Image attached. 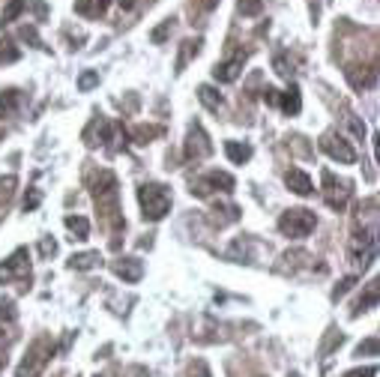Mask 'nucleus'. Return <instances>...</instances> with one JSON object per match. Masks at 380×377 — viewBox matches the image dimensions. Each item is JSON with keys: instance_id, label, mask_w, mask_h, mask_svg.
Here are the masks:
<instances>
[{"instance_id": "obj_35", "label": "nucleus", "mask_w": 380, "mask_h": 377, "mask_svg": "<svg viewBox=\"0 0 380 377\" xmlns=\"http://www.w3.org/2000/svg\"><path fill=\"white\" fill-rule=\"evenodd\" d=\"M40 201H42V192L40 188H30L28 198H24V213H33L36 207H40Z\"/></svg>"}, {"instance_id": "obj_6", "label": "nucleus", "mask_w": 380, "mask_h": 377, "mask_svg": "<svg viewBox=\"0 0 380 377\" xmlns=\"http://www.w3.org/2000/svg\"><path fill=\"white\" fill-rule=\"evenodd\" d=\"M323 201L326 207H333L336 213H341L348 207V201L353 198V183L350 180H338L333 171H323Z\"/></svg>"}, {"instance_id": "obj_7", "label": "nucleus", "mask_w": 380, "mask_h": 377, "mask_svg": "<svg viewBox=\"0 0 380 377\" xmlns=\"http://www.w3.org/2000/svg\"><path fill=\"white\" fill-rule=\"evenodd\" d=\"M321 150H323L326 156H333L336 162H341V165H353V162H357V150H353V147L345 141V135H338L336 129L323 132Z\"/></svg>"}, {"instance_id": "obj_48", "label": "nucleus", "mask_w": 380, "mask_h": 377, "mask_svg": "<svg viewBox=\"0 0 380 377\" xmlns=\"http://www.w3.org/2000/svg\"><path fill=\"white\" fill-rule=\"evenodd\" d=\"M290 377H299V374H290Z\"/></svg>"}, {"instance_id": "obj_31", "label": "nucleus", "mask_w": 380, "mask_h": 377, "mask_svg": "<svg viewBox=\"0 0 380 377\" xmlns=\"http://www.w3.org/2000/svg\"><path fill=\"white\" fill-rule=\"evenodd\" d=\"M273 66H275V72L282 75V78H290V75H294V63L287 60V54H275Z\"/></svg>"}, {"instance_id": "obj_29", "label": "nucleus", "mask_w": 380, "mask_h": 377, "mask_svg": "<svg viewBox=\"0 0 380 377\" xmlns=\"http://www.w3.org/2000/svg\"><path fill=\"white\" fill-rule=\"evenodd\" d=\"M237 9L243 12V16H261V9H263V0H237Z\"/></svg>"}, {"instance_id": "obj_46", "label": "nucleus", "mask_w": 380, "mask_h": 377, "mask_svg": "<svg viewBox=\"0 0 380 377\" xmlns=\"http://www.w3.org/2000/svg\"><path fill=\"white\" fill-rule=\"evenodd\" d=\"M135 4H138V0H120V6H123V9H135Z\"/></svg>"}, {"instance_id": "obj_9", "label": "nucleus", "mask_w": 380, "mask_h": 377, "mask_svg": "<svg viewBox=\"0 0 380 377\" xmlns=\"http://www.w3.org/2000/svg\"><path fill=\"white\" fill-rule=\"evenodd\" d=\"M374 258V231H362V234H353L350 240V261L357 263L360 270H365Z\"/></svg>"}, {"instance_id": "obj_38", "label": "nucleus", "mask_w": 380, "mask_h": 377, "mask_svg": "<svg viewBox=\"0 0 380 377\" xmlns=\"http://www.w3.org/2000/svg\"><path fill=\"white\" fill-rule=\"evenodd\" d=\"M341 342H345V335H341V333H333V335H329V338H326V345L321 347V354L326 357V354H329V350H333V347H338Z\"/></svg>"}, {"instance_id": "obj_33", "label": "nucleus", "mask_w": 380, "mask_h": 377, "mask_svg": "<svg viewBox=\"0 0 380 377\" xmlns=\"http://www.w3.org/2000/svg\"><path fill=\"white\" fill-rule=\"evenodd\" d=\"M0 318H4L6 323H12L18 318L16 314V306H12V299H6V297H0Z\"/></svg>"}, {"instance_id": "obj_25", "label": "nucleus", "mask_w": 380, "mask_h": 377, "mask_svg": "<svg viewBox=\"0 0 380 377\" xmlns=\"http://www.w3.org/2000/svg\"><path fill=\"white\" fill-rule=\"evenodd\" d=\"M16 188H18V177H12V174H6V177H0V210H4L12 195H16Z\"/></svg>"}, {"instance_id": "obj_21", "label": "nucleus", "mask_w": 380, "mask_h": 377, "mask_svg": "<svg viewBox=\"0 0 380 377\" xmlns=\"http://www.w3.org/2000/svg\"><path fill=\"white\" fill-rule=\"evenodd\" d=\"M251 246H255V240H251V237H243V240H237L231 249H227V258H237V261L251 263V261H255V258H251Z\"/></svg>"}, {"instance_id": "obj_4", "label": "nucleus", "mask_w": 380, "mask_h": 377, "mask_svg": "<svg viewBox=\"0 0 380 377\" xmlns=\"http://www.w3.org/2000/svg\"><path fill=\"white\" fill-rule=\"evenodd\" d=\"M0 282L4 285L18 282L21 291H28L30 287V255H28V249H16L4 263H0Z\"/></svg>"}, {"instance_id": "obj_22", "label": "nucleus", "mask_w": 380, "mask_h": 377, "mask_svg": "<svg viewBox=\"0 0 380 377\" xmlns=\"http://www.w3.org/2000/svg\"><path fill=\"white\" fill-rule=\"evenodd\" d=\"M198 52H201V40H186L180 45V57H177V72H183L189 66V60L198 57Z\"/></svg>"}, {"instance_id": "obj_37", "label": "nucleus", "mask_w": 380, "mask_h": 377, "mask_svg": "<svg viewBox=\"0 0 380 377\" xmlns=\"http://www.w3.org/2000/svg\"><path fill=\"white\" fill-rule=\"evenodd\" d=\"M348 126L353 129V135H357V138H365V123L357 114H348Z\"/></svg>"}, {"instance_id": "obj_34", "label": "nucleus", "mask_w": 380, "mask_h": 377, "mask_svg": "<svg viewBox=\"0 0 380 377\" xmlns=\"http://www.w3.org/2000/svg\"><path fill=\"white\" fill-rule=\"evenodd\" d=\"M353 285H357V275H348V279H341V282L336 285V291H333V299H341Z\"/></svg>"}, {"instance_id": "obj_23", "label": "nucleus", "mask_w": 380, "mask_h": 377, "mask_svg": "<svg viewBox=\"0 0 380 377\" xmlns=\"http://www.w3.org/2000/svg\"><path fill=\"white\" fill-rule=\"evenodd\" d=\"M225 153H227V159H231V162L243 165V162L251 159V147H249V144H239V141H227V144H225Z\"/></svg>"}, {"instance_id": "obj_3", "label": "nucleus", "mask_w": 380, "mask_h": 377, "mask_svg": "<svg viewBox=\"0 0 380 377\" xmlns=\"http://www.w3.org/2000/svg\"><path fill=\"white\" fill-rule=\"evenodd\" d=\"M138 201H141L147 222H159L168 216V210H171V192L162 183H144L138 188Z\"/></svg>"}, {"instance_id": "obj_43", "label": "nucleus", "mask_w": 380, "mask_h": 377, "mask_svg": "<svg viewBox=\"0 0 380 377\" xmlns=\"http://www.w3.org/2000/svg\"><path fill=\"white\" fill-rule=\"evenodd\" d=\"M21 36H24V40H30L33 45H40V48H42V42H40V36H36V28H21Z\"/></svg>"}, {"instance_id": "obj_40", "label": "nucleus", "mask_w": 380, "mask_h": 377, "mask_svg": "<svg viewBox=\"0 0 380 377\" xmlns=\"http://www.w3.org/2000/svg\"><path fill=\"white\" fill-rule=\"evenodd\" d=\"M374 374H377L374 366H365V369H353V371H348L345 377H374Z\"/></svg>"}, {"instance_id": "obj_44", "label": "nucleus", "mask_w": 380, "mask_h": 377, "mask_svg": "<svg viewBox=\"0 0 380 377\" xmlns=\"http://www.w3.org/2000/svg\"><path fill=\"white\" fill-rule=\"evenodd\" d=\"M198 6L204 9V12H213V9L219 6V0H198Z\"/></svg>"}, {"instance_id": "obj_14", "label": "nucleus", "mask_w": 380, "mask_h": 377, "mask_svg": "<svg viewBox=\"0 0 380 377\" xmlns=\"http://www.w3.org/2000/svg\"><path fill=\"white\" fill-rule=\"evenodd\" d=\"M285 183H287V188L294 195H299V198H309L311 195V177L306 171H299V168H290L287 174H285Z\"/></svg>"}, {"instance_id": "obj_5", "label": "nucleus", "mask_w": 380, "mask_h": 377, "mask_svg": "<svg viewBox=\"0 0 380 377\" xmlns=\"http://www.w3.org/2000/svg\"><path fill=\"white\" fill-rule=\"evenodd\" d=\"M314 225H318V216H314L311 210H287L282 213V219H278V231H282L285 237H290V240H302V237H309L314 231Z\"/></svg>"}, {"instance_id": "obj_32", "label": "nucleus", "mask_w": 380, "mask_h": 377, "mask_svg": "<svg viewBox=\"0 0 380 377\" xmlns=\"http://www.w3.org/2000/svg\"><path fill=\"white\" fill-rule=\"evenodd\" d=\"M171 30H174V18H168V21H162V24H159V28L153 30V36H150V40H153L156 45H162L165 40H168V33H171Z\"/></svg>"}, {"instance_id": "obj_26", "label": "nucleus", "mask_w": 380, "mask_h": 377, "mask_svg": "<svg viewBox=\"0 0 380 377\" xmlns=\"http://www.w3.org/2000/svg\"><path fill=\"white\" fill-rule=\"evenodd\" d=\"M159 135H165L162 126H138V129L132 132L135 144H150V141H153V138H159Z\"/></svg>"}, {"instance_id": "obj_1", "label": "nucleus", "mask_w": 380, "mask_h": 377, "mask_svg": "<svg viewBox=\"0 0 380 377\" xmlns=\"http://www.w3.org/2000/svg\"><path fill=\"white\" fill-rule=\"evenodd\" d=\"M90 195L96 201V210L102 213V222L117 234L123 231V216H120V195H117V177L111 171H99L90 177Z\"/></svg>"}, {"instance_id": "obj_24", "label": "nucleus", "mask_w": 380, "mask_h": 377, "mask_svg": "<svg viewBox=\"0 0 380 377\" xmlns=\"http://www.w3.org/2000/svg\"><path fill=\"white\" fill-rule=\"evenodd\" d=\"M66 228L72 231V240H87L90 237V222L84 216H66Z\"/></svg>"}, {"instance_id": "obj_2", "label": "nucleus", "mask_w": 380, "mask_h": 377, "mask_svg": "<svg viewBox=\"0 0 380 377\" xmlns=\"http://www.w3.org/2000/svg\"><path fill=\"white\" fill-rule=\"evenodd\" d=\"M52 357H54V342L48 335H36L21 359V366L16 369V377H40L48 362H52Z\"/></svg>"}, {"instance_id": "obj_30", "label": "nucleus", "mask_w": 380, "mask_h": 377, "mask_svg": "<svg viewBox=\"0 0 380 377\" xmlns=\"http://www.w3.org/2000/svg\"><path fill=\"white\" fill-rule=\"evenodd\" d=\"M99 84V72H93V69H87V72H81L78 75V90L81 93H87V90H93V87Z\"/></svg>"}, {"instance_id": "obj_8", "label": "nucleus", "mask_w": 380, "mask_h": 377, "mask_svg": "<svg viewBox=\"0 0 380 377\" xmlns=\"http://www.w3.org/2000/svg\"><path fill=\"white\" fill-rule=\"evenodd\" d=\"M234 188V177L225 171H210L204 177H198L192 183V195L195 198H210L213 192H231Z\"/></svg>"}, {"instance_id": "obj_28", "label": "nucleus", "mask_w": 380, "mask_h": 377, "mask_svg": "<svg viewBox=\"0 0 380 377\" xmlns=\"http://www.w3.org/2000/svg\"><path fill=\"white\" fill-rule=\"evenodd\" d=\"M21 57V52L16 48L12 40H0V63H16Z\"/></svg>"}, {"instance_id": "obj_13", "label": "nucleus", "mask_w": 380, "mask_h": 377, "mask_svg": "<svg viewBox=\"0 0 380 377\" xmlns=\"http://www.w3.org/2000/svg\"><path fill=\"white\" fill-rule=\"evenodd\" d=\"M111 270L117 273L123 282L135 285V282H141V275H144V263L138 261V258H117V261L111 263Z\"/></svg>"}, {"instance_id": "obj_11", "label": "nucleus", "mask_w": 380, "mask_h": 377, "mask_svg": "<svg viewBox=\"0 0 380 377\" xmlns=\"http://www.w3.org/2000/svg\"><path fill=\"white\" fill-rule=\"evenodd\" d=\"M345 78L350 81L353 90H372V87L377 84V69H374V63L372 66H348L345 69Z\"/></svg>"}, {"instance_id": "obj_45", "label": "nucleus", "mask_w": 380, "mask_h": 377, "mask_svg": "<svg viewBox=\"0 0 380 377\" xmlns=\"http://www.w3.org/2000/svg\"><path fill=\"white\" fill-rule=\"evenodd\" d=\"M33 12H36L40 18H45V16H48V6H45V4H33Z\"/></svg>"}, {"instance_id": "obj_18", "label": "nucleus", "mask_w": 380, "mask_h": 377, "mask_svg": "<svg viewBox=\"0 0 380 377\" xmlns=\"http://www.w3.org/2000/svg\"><path fill=\"white\" fill-rule=\"evenodd\" d=\"M198 99H201V105H204L207 111H216V114L225 108L222 93H219V90H213L210 84H201V87H198Z\"/></svg>"}, {"instance_id": "obj_39", "label": "nucleus", "mask_w": 380, "mask_h": 377, "mask_svg": "<svg viewBox=\"0 0 380 377\" xmlns=\"http://www.w3.org/2000/svg\"><path fill=\"white\" fill-rule=\"evenodd\" d=\"M40 251H42V258H52L54 251H57V243H54V240H48V237H45V240L40 243Z\"/></svg>"}, {"instance_id": "obj_41", "label": "nucleus", "mask_w": 380, "mask_h": 377, "mask_svg": "<svg viewBox=\"0 0 380 377\" xmlns=\"http://www.w3.org/2000/svg\"><path fill=\"white\" fill-rule=\"evenodd\" d=\"M189 377H213L210 374V369H207V362H195V366H192V374H189Z\"/></svg>"}, {"instance_id": "obj_47", "label": "nucleus", "mask_w": 380, "mask_h": 377, "mask_svg": "<svg viewBox=\"0 0 380 377\" xmlns=\"http://www.w3.org/2000/svg\"><path fill=\"white\" fill-rule=\"evenodd\" d=\"M4 362H6V357H0V369H4Z\"/></svg>"}, {"instance_id": "obj_17", "label": "nucleus", "mask_w": 380, "mask_h": 377, "mask_svg": "<svg viewBox=\"0 0 380 377\" xmlns=\"http://www.w3.org/2000/svg\"><path fill=\"white\" fill-rule=\"evenodd\" d=\"M18 108H21V90H16V87H6V90L0 93V120L12 117Z\"/></svg>"}, {"instance_id": "obj_10", "label": "nucleus", "mask_w": 380, "mask_h": 377, "mask_svg": "<svg viewBox=\"0 0 380 377\" xmlns=\"http://www.w3.org/2000/svg\"><path fill=\"white\" fill-rule=\"evenodd\" d=\"M213 153V144H210V138H207V132L201 129V126L195 123V126H189V135H186V159L189 162H198V159H207Z\"/></svg>"}, {"instance_id": "obj_27", "label": "nucleus", "mask_w": 380, "mask_h": 377, "mask_svg": "<svg viewBox=\"0 0 380 377\" xmlns=\"http://www.w3.org/2000/svg\"><path fill=\"white\" fill-rule=\"evenodd\" d=\"M28 9V0H9L6 9H4V16H0V24H9V21H16L21 12Z\"/></svg>"}, {"instance_id": "obj_19", "label": "nucleus", "mask_w": 380, "mask_h": 377, "mask_svg": "<svg viewBox=\"0 0 380 377\" xmlns=\"http://www.w3.org/2000/svg\"><path fill=\"white\" fill-rule=\"evenodd\" d=\"M108 9V0H75V12L84 18H99Z\"/></svg>"}, {"instance_id": "obj_36", "label": "nucleus", "mask_w": 380, "mask_h": 377, "mask_svg": "<svg viewBox=\"0 0 380 377\" xmlns=\"http://www.w3.org/2000/svg\"><path fill=\"white\" fill-rule=\"evenodd\" d=\"M362 354H369V357L377 354V335H369V338H365V342L357 347V357H362Z\"/></svg>"}, {"instance_id": "obj_12", "label": "nucleus", "mask_w": 380, "mask_h": 377, "mask_svg": "<svg viewBox=\"0 0 380 377\" xmlns=\"http://www.w3.org/2000/svg\"><path fill=\"white\" fill-rule=\"evenodd\" d=\"M243 63H246V52H239L234 57H227L225 63H216V69H213V78L227 84V81H237V75L243 72Z\"/></svg>"}, {"instance_id": "obj_15", "label": "nucleus", "mask_w": 380, "mask_h": 377, "mask_svg": "<svg viewBox=\"0 0 380 377\" xmlns=\"http://www.w3.org/2000/svg\"><path fill=\"white\" fill-rule=\"evenodd\" d=\"M275 105L282 108L287 117H297V114H299V108H302V96H299V87H297V84H290L285 93H278V102H275Z\"/></svg>"}, {"instance_id": "obj_42", "label": "nucleus", "mask_w": 380, "mask_h": 377, "mask_svg": "<svg viewBox=\"0 0 380 377\" xmlns=\"http://www.w3.org/2000/svg\"><path fill=\"white\" fill-rule=\"evenodd\" d=\"M123 377H150V371L144 366H132V369H126Z\"/></svg>"}, {"instance_id": "obj_16", "label": "nucleus", "mask_w": 380, "mask_h": 377, "mask_svg": "<svg viewBox=\"0 0 380 377\" xmlns=\"http://www.w3.org/2000/svg\"><path fill=\"white\" fill-rule=\"evenodd\" d=\"M377 297H380V285L377 282H369V285H365V294L360 297V303L357 306H353V318H360V314H365V311H372L374 306H377Z\"/></svg>"}, {"instance_id": "obj_20", "label": "nucleus", "mask_w": 380, "mask_h": 377, "mask_svg": "<svg viewBox=\"0 0 380 377\" xmlns=\"http://www.w3.org/2000/svg\"><path fill=\"white\" fill-rule=\"evenodd\" d=\"M99 263H102V258H99V251H81V255H72V258H69V270L84 273V270L99 267Z\"/></svg>"}]
</instances>
